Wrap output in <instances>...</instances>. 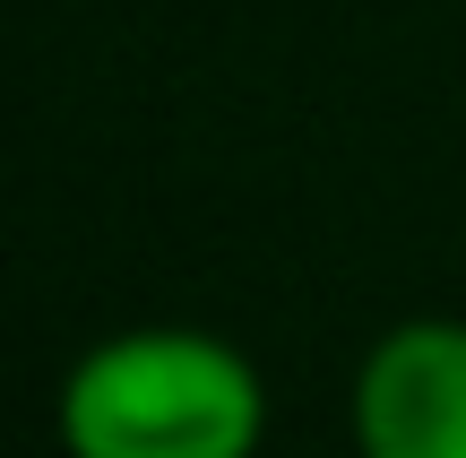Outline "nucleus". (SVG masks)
<instances>
[{
  "mask_svg": "<svg viewBox=\"0 0 466 458\" xmlns=\"http://www.w3.org/2000/svg\"><path fill=\"white\" fill-rule=\"evenodd\" d=\"M52 433L61 458H259L268 381L217 329H113L61 372Z\"/></svg>",
  "mask_w": 466,
  "mask_h": 458,
  "instance_id": "nucleus-1",
  "label": "nucleus"
},
{
  "mask_svg": "<svg viewBox=\"0 0 466 458\" xmlns=\"http://www.w3.org/2000/svg\"><path fill=\"white\" fill-rule=\"evenodd\" d=\"M346 433L354 458H466V321H389L354 363Z\"/></svg>",
  "mask_w": 466,
  "mask_h": 458,
  "instance_id": "nucleus-2",
  "label": "nucleus"
}]
</instances>
